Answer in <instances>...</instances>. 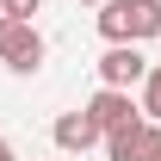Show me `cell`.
<instances>
[{"label":"cell","mask_w":161,"mask_h":161,"mask_svg":"<svg viewBox=\"0 0 161 161\" xmlns=\"http://www.w3.org/2000/svg\"><path fill=\"white\" fill-rule=\"evenodd\" d=\"M99 37L105 43H149V37H161V0H105L99 6Z\"/></svg>","instance_id":"1"},{"label":"cell","mask_w":161,"mask_h":161,"mask_svg":"<svg viewBox=\"0 0 161 161\" xmlns=\"http://www.w3.org/2000/svg\"><path fill=\"white\" fill-rule=\"evenodd\" d=\"M0 62L13 75H37L43 68V37L31 19H0Z\"/></svg>","instance_id":"2"},{"label":"cell","mask_w":161,"mask_h":161,"mask_svg":"<svg viewBox=\"0 0 161 161\" xmlns=\"http://www.w3.org/2000/svg\"><path fill=\"white\" fill-rule=\"evenodd\" d=\"M93 68H99V87H124V93H130V87L149 80L155 62L142 56V43H105V56L93 62Z\"/></svg>","instance_id":"3"},{"label":"cell","mask_w":161,"mask_h":161,"mask_svg":"<svg viewBox=\"0 0 161 161\" xmlns=\"http://www.w3.org/2000/svg\"><path fill=\"white\" fill-rule=\"evenodd\" d=\"M87 118H93L105 136H112V130H130V124H142V99H130L124 87H99V93L87 99Z\"/></svg>","instance_id":"4"},{"label":"cell","mask_w":161,"mask_h":161,"mask_svg":"<svg viewBox=\"0 0 161 161\" xmlns=\"http://www.w3.org/2000/svg\"><path fill=\"white\" fill-rule=\"evenodd\" d=\"M105 161H161V124L142 118L130 130H112L105 136Z\"/></svg>","instance_id":"5"},{"label":"cell","mask_w":161,"mask_h":161,"mask_svg":"<svg viewBox=\"0 0 161 161\" xmlns=\"http://www.w3.org/2000/svg\"><path fill=\"white\" fill-rule=\"evenodd\" d=\"M50 136H56V149H62V155H87L93 142H105V130L87 118V105H80V112H62V118L50 124Z\"/></svg>","instance_id":"6"},{"label":"cell","mask_w":161,"mask_h":161,"mask_svg":"<svg viewBox=\"0 0 161 161\" xmlns=\"http://www.w3.org/2000/svg\"><path fill=\"white\" fill-rule=\"evenodd\" d=\"M142 118H155V124H161V62L149 68V80H142Z\"/></svg>","instance_id":"7"},{"label":"cell","mask_w":161,"mask_h":161,"mask_svg":"<svg viewBox=\"0 0 161 161\" xmlns=\"http://www.w3.org/2000/svg\"><path fill=\"white\" fill-rule=\"evenodd\" d=\"M0 6H6V19H31V13L43 6V0H0Z\"/></svg>","instance_id":"8"},{"label":"cell","mask_w":161,"mask_h":161,"mask_svg":"<svg viewBox=\"0 0 161 161\" xmlns=\"http://www.w3.org/2000/svg\"><path fill=\"white\" fill-rule=\"evenodd\" d=\"M0 161H19V155H13V142H6V136H0Z\"/></svg>","instance_id":"9"},{"label":"cell","mask_w":161,"mask_h":161,"mask_svg":"<svg viewBox=\"0 0 161 161\" xmlns=\"http://www.w3.org/2000/svg\"><path fill=\"white\" fill-rule=\"evenodd\" d=\"M87 6H105V0H87Z\"/></svg>","instance_id":"10"},{"label":"cell","mask_w":161,"mask_h":161,"mask_svg":"<svg viewBox=\"0 0 161 161\" xmlns=\"http://www.w3.org/2000/svg\"><path fill=\"white\" fill-rule=\"evenodd\" d=\"M0 19H6V6H0Z\"/></svg>","instance_id":"11"}]
</instances>
